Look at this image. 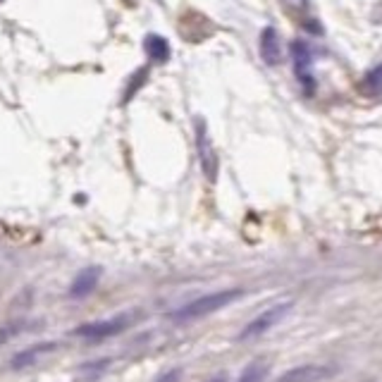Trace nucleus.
<instances>
[{
	"mask_svg": "<svg viewBox=\"0 0 382 382\" xmlns=\"http://www.w3.org/2000/svg\"><path fill=\"white\" fill-rule=\"evenodd\" d=\"M241 294H244L241 289H223V291H213V294L199 296V299L189 301V304L179 306L177 311H172V313H170V320H175V323H191V320L205 318V315L215 313V311H223L225 306L234 304Z\"/></svg>",
	"mask_w": 382,
	"mask_h": 382,
	"instance_id": "obj_1",
	"label": "nucleus"
},
{
	"mask_svg": "<svg viewBox=\"0 0 382 382\" xmlns=\"http://www.w3.org/2000/svg\"><path fill=\"white\" fill-rule=\"evenodd\" d=\"M132 325V313H120L113 315V318H105V320H93V323H84L74 330V335L82 337V339L89 341H100V339H108V337H115L120 333Z\"/></svg>",
	"mask_w": 382,
	"mask_h": 382,
	"instance_id": "obj_2",
	"label": "nucleus"
},
{
	"mask_svg": "<svg viewBox=\"0 0 382 382\" xmlns=\"http://www.w3.org/2000/svg\"><path fill=\"white\" fill-rule=\"evenodd\" d=\"M291 306H294L291 301H282V304H275V306H270V308H265L263 313H258L249 325H246L244 330H241V333H239V341L254 339V337H260V335L268 333V330H273L275 325L282 323L286 315H289Z\"/></svg>",
	"mask_w": 382,
	"mask_h": 382,
	"instance_id": "obj_3",
	"label": "nucleus"
},
{
	"mask_svg": "<svg viewBox=\"0 0 382 382\" xmlns=\"http://www.w3.org/2000/svg\"><path fill=\"white\" fill-rule=\"evenodd\" d=\"M196 153H199V163L205 179L215 182L218 179V155H215L213 142H210L208 132H205L203 120H196Z\"/></svg>",
	"mask_w": 382,
	"mask_h": 382,
	"instance_id": "obj_4",
	"label": "nucleus"
},
{
	"mask_svg": "<svg viewBox=\"0 0 382 382\" xmlns=\"http://www.w3.org/2000/svg\"><path fill=\"white\" fill-rule=\"evenodd\" d=\"M291 60H294V74L301 82V87L308 93H313L315 79H313V60H311V48L304 41L291 43Z\"/></svg>",
	"mask_w": 382,
	"mask_h": 382,
	"instance_id": "obj_5",
	"label": "nucleus"
},
{
	"mask_svg": "<svg viewBox=\"0 0 382 382\" xmlns=\"http://www.w3.org/2000/svg\"><path fill=\"white\" fill-rule=\"evenodd\" d=\"M335 375L333 368L328 366H320V363H304V366H296V368L286 370V373L280 375L275 382H323L325 378Z\"/></svg>",
	"mask_w": 382,
	"mask_h": 382,
	"instance_id": "obj_6",
	"label": "nucleus"
},
{
	"mask_svg": "<svg viewBox=\"0 0 382 382\" xmlns=\"http://www.w3.org/2000/svg\"><path fill=\"white\" fill-rule=\"evenodd\" d=\"M258 50H260V58H263V63L270 65V67L282 63V43H280L278 29L268 27V29H263V32H260Z\"/></svg>",
	"mask_w": 382,
	"mask_h": 382,
	"instance_id": "obj_7",
	"label": "nucleus"
},
{
	"mask_svg": "<svg viewBox=\"0 0 382 382\" xmlns=\"http://www.w3.org/2000/svg\"><path fill=\"white\" fill-rule=\"evenodd\" d=\"M98 280H100V268H95V265L84 268L82 273L74 278L72 286H69V296H72V299H84V296H89L95 286H98Z\"/></svg>",
	"mask_w": 382,
	"mask_h": 382,
	"instance_id": "obj_8",
	"label": "nucleus"
},
{
	"mask_svg": "<svg viewBox=\"0 0 382 382\" xmlns=\"http://www.w3.org/2000/svg\"><path fill=\"white\" fill-rule=\"evenodd\" d=\"M55 341H43V344H36V346H29V349H24V351H19V354H14L12 356V368H27V366H32V363H36L38 359H41L43 354H48V351H53L55 349Z\"/></svg>",
	"mask_w": 382,
	"mask_h": 382,
	"instance_id": "obj_9",
	"label": "nucleus"
},
{
	"mask_svg": "<svg viewBox=\"0 0 382 382\" xmlns=\"http://www.w3.org/2000/svg\"><path fill=\"white\" fill-rule=\"evenodd\" d=\"M144 50L148 53V58L153 60V63H168L170 55H172L168 38L158 36V34H148V36L144 38Z\"/></svg>",
	"mask_w": 382,
	"mask_h": 382,
	"instance_id": "obj_10",
	"label": "nucleus"
},
{
	"mask_svg": "<svg viewBox=\"0 0 382 382\" xmlns=\"http://www.w3.org/2000/svg\"><path fill=\"white\" fill-rule=\"evenodd\" d=\"M361 91L366 95H380L382 93V65L368 69V74L361 82Z\"/></svg>",
	"mask_w": 382,
	"mask_h": 382,
	"instance_id": "obj_11",
	"label": "nucleus"
},
{
	"mask_svg": "<svg viewBox=\"0 0 382 382\" xmlns=\"http://www.w3.org/2000/svg\"><path fill=\"white\" fill-rule=\"evenodd\" d=\"M265 375H268L265 363L256 361V363H249L244 370H241V375L237 378V382H265Z\"/></svg>",
	"mask_w": 382,
	"mask_h": 382,
	"instance_id": "obj_12",
	"label": "nucleus"
},
{
	"mask_svg": "<svg viewBox=\"0 0 382 382\" xmlns=\"http://www.w3.org/2000/svg\"><path fill=\"white\" fill-rule=\"evenodd\" d=\"M146 77H148V69H146V67H142L137 74H134L132 82H129V87H127V93H124V103H129V100H132V95L137 93L139 89H142V84L146 82Z\"/></svg>",
	"mask_w": 382,
	"mask_h": 382,
	"instance_id": "obj_13",
	"label": "nucleus"
},
{
	"mask_svg": "<svg viewBox=\"0 0 382 382\" xmlns=\"http://www.w3.org/2000/svg\"><path fill=\"white\" fill-rule=\"evenodd\" d=\"M179 378V373L177 370H172V373H168L165 378H160V382H172V380H177Z\"/></svg>",
	"mask_w": 382,
	"mask_h": 382,
	"instance_id": "obj_14",
	"label": "nucleus"
},
{
	"mask_svg": "<svg viewBox=\"0 0 382 382\" xmlns=\"http://www.w3.org/2000/svg\"><path fill=\"white\" fill-rule=\"evenodd\" d=\"M210 382H225V375H218V378H213Z\"/></svg>",
	"mask_w": 382,
	"mask_h": 382,
	"instance_id": "obj_15",
	"label": "nucleus"
},
{
	"mask_svg": "<svg viewBox=\"0 0 382 382\" xmlns=\"http://www.w3.org/2000/svg\"><path fill=\"white\" fill-rule=\"evenodd\" d=\"M0 3H3V0H0Z\"/></svg>",
	"mask_w": 382,
	"mask_h": 382,
	"instance_id": "obj_16",
	"label": "nucleus"
}]
</instances>
